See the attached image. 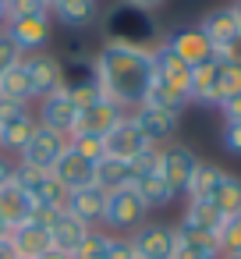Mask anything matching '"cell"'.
<instances>
[{"instance_id":"cell-1","label":"cell","mask_w":241,"mask_h":259,"mask_svg":"<svg viewBox=\"0 0 241 259\" xmlns=\"http://www.w3.org/2000/svg\"><path fill=\"white\" fill-rule=\"evenodd\" d=\"M96 75H100V89L110 103H117L121 110H135L142 107L156 68H153V50H138V47H121V43H103L96 54Z\"/></svg>"},{"instance_id":"cell-2","label":"cell","mask_w":241,"mask_h":259,"mask_svg":"<svg viewBox=\"0 0 241 259\" xmlns=\"http://www.w3.org/2000/svg\"><path fill=\"white\" fill-rule=\"evenodd\" d=\"M103 43H121V47H138V50H156L160 25L153 22V11L131 8V4H114L103 15Z\"/></svg>"},{"instance_id":"cell-3","label":"cell","mask_w":241,"mask_h":259,"mask_svg":"<svg viewBox=\"0 0 241 259\" xmlns=\"http://www.w3.org/2000/svg\"><path fill=\"white\" fill-rule=\"evenodd\" d=\"M195 167H199V156H195L188 146L167 142V146L160 149V178L167 181V188L174 192V199L188 192V181H191Z\"/></svg>"},{"instance_id":"cell-4","label":"cell","mask_w":241,"mask_h":259,"mask_svg":"<svg viewBox=\"0 0 241 259\" xmlns=\"http://www.w3.org/2000/svg\"><path fill=\"white\" fill-rule=\"evenodd\" d=\"M199 29H202V36L213 43L216 57L227 54V50H234V47L241 43V25H237V15H234L230 4H223V8H209V11L202 15Z\"/></svg>"},{"instance_id":"cell-5","label":"cell","mask_w":241,"mask_h":259,"mask_svg":"<svg viewBox=\"0 0 241 259\" xmlns=\"http://www.w3.org/2000/svg\"><path fill=\"white\" fill-rule=\"evenodd\" d=\"M64 149H68V139L39 124V128L32 132V139L25 142V149L18 153V163H22V167H32V170H50V167L61 160Z\"/></svg>"},{"instance_id":"cell-6","label":"cell","mask_w":241,"mask_h":259,"mask_svg":"<svg viewBox=\"0 0 241 259\" xmlns=\"http://www.w3.org/2000/svg\"><path fill=\"white\" fill-rule=\"evenodd\" d=\"M131 248L138 259H174L177 231L174 224H142L131 231Z\"/></svg>"},{"instance_id":"cell-7","label":"cell","mask_w":241,"mask_h":259,"mask_svg":"<svg viewBox=\"0 0 241 259\" xmlns=\"http://www.w3.org/2000/svg\"><path fill=\"white\" fill-rule=\"evenodd\" d=\"M146 202L138 199L135 188H121V192H110L107 195V213H103V224L107 227H117V231H135L146 224Z\"/></svg>"},{"instance_id":"cell-8","label":"cell","mask_w":241,"mask_h":259,"mask_svg":"<svg viewBox=\"0 0 241 259\" xmlns=\"http://www.w3.org/2000/svg\"><path fill=\"white\" fill-rule=\"evenodd\" d=\"M103 149H107V156H114V160H138L146 149H149V142H146V135L138 132V124L131 121V114H124L107 135H103Z\"/></svg>"},{"instance_id":"cell-9","label":"cell","mask_w":241,"mask_h":259,"mask_svg":"<svg viewBox=\"0 0 241 259\" xmlns=\"http://www.w3.org/2000/svg\"><path fill=\"white\" fill-rule=\"evenodd\" d=\"M4 32H8V39L18 47V54H22V57L46 50V43L54 39L50 18H11V22L4 25Z\"/></svg>"},{"instance_id":"cell-10","label":"cell","mask_w":241,"mask_h":259,"mask_svg":"<svg viewBox=\"0 0 241 259\" xmlns=\"http://www.w3.org/2000/svg\"><path fill=\"white\" fill-rule=\"evenodd\" d=\"M22 61H25V68H29V78H32V93H36V100H43V96L64 89V68H61V57H57V54L39 50V54L22 57Z\"/></svg>"},{"instance_id":"cell-11","label":"cell","mask_w":241,"mask_h":259,"mask_svg":"<svg viewBox=\"0 0 241 259\" xmlns=\"http://www.w3.org/2000/svg\"><path fill=\"white\" fill-rule=\"evenodd\" d=\"M131 121L138 124V132L146 135L149 146H167L177 135V128H181L177 114H167V110H156V107H146V103L131 110Z\"/></svg>"},{"instance_id":"cell-12","label":"cell","mask_w":241,"mask_h":259,"mask_svg":"<svg viewBox=\"0 0 241 259\" xmlns=\"http://www.w3.org/2000/svg\"><path fill=\"white\" fill-rule=\"evenodd\" d=\"M163 47H170L188 68H199V64H206V61H213L216 57V50H213V43L202 36V29L195 25V29H177V32H170L167 39H163Z\"/></svg>"},{"instance_id":"cell-13","label":"cell","mask_w":241,"mask_h":259,"mask_svg":"<svg viewBox=\"0 0 241 259\" xmlns=\"http://www.w3.org/2000/svg\"><path fill=\"white\" fill-rule=\"evenodd\" d=\"M75 103H71V96L64 93V89H57V93H50V96H43L39 100V124L43 128H50V132H57V135H64V139H71V128H75Z\"/></svg>"},{"instance_id":"cell-14","label":"cell","mask_w":241,"mask_h":259,"mask_svg":"<svg viewBox=\"0 0 241 259\" xmlns=\"http://www.w3.org/2000/svg\"><path fill=\"white\" fill-rule=\"evenodd\" d=\"M121 117H124V110L103 96L100 103H92V107H85V110L75 114V128H71V135H100V139H103Z\"/></svg>"},{"instance_id":"cell-15","label":"cell","mask_w":241,"mask_h":259,"mask_svg":"<svg viewBox=\"0 0 241 259\" xmlns=\"http://www.w3.org/2000/svg\"><path fill=\"white\" fill-rule=\"evenodd\" d=\"M50 174L68 188V192H78V188H89L96 181V163H89L85 156H78L71 146L61 153V160L50 167Z\"/></svg>"},{"instance_id":"cell-16","label":"cell","mask_w":241,"mask_h":259,"mask_svg":"<svg viewBox=\"0 0 241 259\" xmlns=\"http://www.w3.org/2000/svg\"><path fill=\"white\" fill-rule=\"evenodd\" d=\"M8 238H11V248H15L18 259H39V255H46L54 248L50 245V231L43 224H36V220H25V224L11 227Z\"/></svg>"},{"instance_id":"cell-17","label":"cell","mask_w":241,"mask_h":259,"mask_svg":"<svg viewBox=\"0 0 241 259\" xmlns=\"http://www.w3.org/2000/svg\"><path fill=\"white\" fill-rule=\"evenodd\" d=\"M32 213H36V202L29 199V192L15 178L8 185H0V220L8 227H18V224L32 220Z\"/></svg>"},{"instance_id":"cell-18","label":"cell","mask_w":241,"mask_h":259,"mask_svg":"<svg viewBox=\"0 0 241 259\" xmlns=\"http://www.w3.org/2000/svg\"><path fill=\"white\" fill-rule=\"evenodd\" d=\"M46 231H50V245H54L57 252H68V255H71V252L85 241V234H89L92 227H89V224H82L78 217H71L68 209H61V213L50 220V227H46Z\"/></svg>"},{"instance_id":"cell-19","label":"cell","mask_w":241,"mask_h":259,"mask_svg":"<svg viewBox=\"0 0 241 259\" xmlns=\"http://www.w3.org/2000/svg\"><path fill=\"white\" fill-rule=\"evenodd\" d=\"M68 213H71V217H78V220H82V224H89V227L103 224V213H107V192H103V188H96V185L71 192V195H68Z\"/></svg>"},{"instance_id":"cell-20","label":"cell","mask_w":241,"mask_h":259,"mask_svg":"<svg viewBox=\"0 0 241 259\" xmlns=\"http://www.w3.org/2000/svg\"><path fill=\"white\" fill-rule=\"evenodd\" d=\"M50 11H54V18L68 32H85L100 18V4H96V0H61V4H54Z\"/></svg>"},{"instance_id":"cell-21","label":"cell","mask_w":241,"mask_h":259,"mask_svg":"<svg viewBox=\"0 0 241 259\" xmlns=\"http://www.w3.org/2000/svg\"><path fill=\"white\" fill-rule=\"evenodd\" d=\"M0 100H11V103H18V107H29V103L36 100L25 61H15L4 75H0Z\"/></svg>"},{"instance_id":"cell-22","label":"cell","mask_w":241,"mask_h":259,"mask_svg":"<svg viewBox=\"0 0 241 259\" xmlns=\"http://www.w3.org/2000/svg\"><path fill=\"white\" fill-rule=\"evenodd\" d=\"M36 128H39V121H36L29 110L15 114V117H8V121H0V149H4V153H22Z\"/></svg>"},{"instance_id":"cell-23","label":"cell","mask_w":241,"mask_h":259,"mask_svg":"<svg viewBox=\"0 0 241 259\" xmlns=\"http://www.w3.org/2000/svg\"><path fill=\"white\" fill-rule=\"evenodd\" d=\"M153 68H156V78H160V82H167V85L188 93V75H191V68H188L170 47L160 43V47L153 50Z\"/></svg>"},{"instance_id":"cell-24","label":"cell","mask_w":241,"mask_h":259,"mask_svg":"<svg viewBox=\"0 0 241 259\" xmlns=\"http://www.w3.org/2000/svg\"><path fill=\"white\" fill-rule=\"evenodd\" d=\"M96 188H103L107 195L110 192H121V188H131L135 185V167L128 160H114V156H103L96 163Z\"/></svg>"},{"instance_id":"cell-25","label":"cell","mask_w":241,"mask_h":259,"mask_svg":"<svg viewBox=\"0 0 241 259\" xmlns=\"http://www.w3.org/2000/svg\"><path fill=\"white\" fill-rule=\"evenodd\" d=\"M188 100L216 107V57L199 64V68H191V75H188Z\"/></svg>"},{"instance_id":"cell-26","label":"cell","mask_w":241,"mask_h":259,"mask_svg":"<svg viewBox=\"0 0 241 259\" xmlns=\"http://www.w3.org/2000/svg\"><path fill=\"white\" fill-rule=\"evenodd\" d=\"M177 227H191V231L220 234V227H223V217L216 213V206H213V202H206V199H188V206H184V217H181V224H177Z\"/></svg>"},{"instance_id":"cell-27","label":"cell","mask_w":241,"mask_h":259,"mask_svg":"<svg viewBox=\"0 0 241 259\" xmlns=\"http://www.w3.org/2000/svg\"><path fill=\"white\" fill-rule=\"evenodd\" d=\"M131 188L138 192V199L146 202V209H163V206H170V202H174V192L167 188V181L160 178V170L135 174V185H131Z\"/></svg>"},{"instance_id":"cell-28","label":"cell","mask_w":241,"mask_h":259,"mask_svg":"<svg viewBox=\"0 0 241 259\" xmlns=\"http://www.w3.org/2000/svg\"><path fill=\"white\" fill-rule=\"evenodd\" d=\"M146 107H156V110H167V114H177L181 117V110L191 103L188 100V93L184 89H174V85H167V82H160V78H153V85H149V93H146V100H142Z\"/></svg>"},{"instance_id":"cell-29","label":"cell","mask_w":241,"mask_h":259,"mask_svg":"<svg viewBox=\"0 0 241 259\" xmlns=\"http://www.w3.org/2000/svg\"><path fill=\"white\" fill-rule=\"evenodd\" d=\"M209 202L216 206V213H220L223 220H227V217H237V213H241V178H234V174L223 170V178L216 181Z\"/></svg>"},{"instance_id":"cell-30","label":"cell","mask_w":241,"mask_h":259,"mask_svg":"<svg viewBox=\"0 0 241 259\" xmlns=\"http://www.w3.org/2000/svg\"><path fill=\"white\" fill-rule=\"evenodd\" d=\"M223 178V170L216 167V163H206V160H199V167H195V174H191V181H188V199H206L209 202V195H213V188H216V181Z\"/></svg>"},{"instance_id":"cell-31","label":"cell","mask_w":241,"mask_h":259,"mask_svg":"<svg viewBox=\"0 0 241 259\" xmlns=\"http://www.w3.org/2000/svg\"><path fill=\"white\" fill-rule=\"evenodd\" d=\"M241 96V64L234 61H216V103Z\"/></svg>"},{"instance_id":"cell-32","label":"cell","mask_w":241,"mask_h":259,"mask_svg":"<svg viewBox=\"0 0 241 259\" xmlns=\"http://www.w3.org/2000/svg\"><path fill=\"white\" fill-rule=\"evenodd\" d=\"M68 146H71L78 156H85L89 163H100V160L107 156V149H103V139H100V135H71V139H68Z\"/></svg>"},{"instance_id":"cell-33","label":"cell","mask_w":241,"mask_h":259,"mask_svg":"<svg viewBox=\"0 0 241 259\" xmlns=\"http://www.w3.org/2000/svg\"><path fill=\"white\" fill-rule=\"evenodd\" d=\"M107 238L110 234H103V231H89L85 241L71 252V259H107Z\"/></svg>"},{"instance_id":"cell-34","label":"cell","mask_w":241,"mask_h":259,"mask_svg":"<svg viewBox=\"0 0 241 259\" xmlns=\"http://www.w3.org/2000/svg\"><path fill=\"white\" fill-rule=\"evenodd\" d=\"M11 18H50L46 0H8V22Z\"/></svg>"},{"instance_id":"cell-35","label":"cell","mask_w":241,"mask_h":259,"mask_svg":"<svg viewBox=\"0 0 241 259\" xmlns=\"http://www.w3.org/2000/svg\"><path fill=\"white\" fill-rule=\"evenodd\" d=\"M64 93L71 96L75 110H85V107H92V103H100V100H103V89H100V82H96V85H78V89H64Z\"/></svg>"},{"instance_id":"cell-36","label":"cell","mask_w":241,"mask_h":259,"mask_svg":"<svg viewBox=\"0 0 241 259\" xmlns=\"http://www.w3.org/2000/svg\"><path fill=\"white\" fill-rule=\"evenodd\" d=\"M107 259H135L131 238H124V234H110V238H107Z\"/></svg>"},{"instance_id":"cell-37","label":"cell","mask_w":241,"mask_h":259,"mask_svg":"<svg viewBox=\"0 0 241 259\" xmlns=\"http://www.w3.org/2000/svg\"><path fill=\"white\" fill-rule=\"evenodd\" d=\"M220 142H223V149H227V153L241 156V121H223Z\"/></svg>"},{"instance_id":"cell-38","label":"cell","mask_w":241,"mask_h":259,"mask_svg":"<svg viewBox=\"0 0 241 259\" xmlns=\"http://www.w3.org/2000/svg\"><path fill=\"white\" fill-rule=\"evenodd\" d=\"M174 259H220V252H213V248H202V245H184V241H177V248H174Z\"/></svg>"},{"instance_id":"cell-39","label":"cell","mask_w":241,"mask_h":259,"mask_svg":"<svg viewBox=\"0 0 241 259\" xmlns=\"http://www.w3.org/2000/svg\"><path fill=\"white\" fill-rule=\"evenodd\" d=\"M15 61H22V54H18V47L8 39V32L0 29V75H4V71H8Z\"/></svg>"},{"instance_id":"cell-40","label":"cell","mask_w":241,"mask_h":259,"mask_svg":"<svg viewBox=\"0 0 241 259\" xmlns=\"http://www.w3.org/2000/svg\"><path fill=\"white\" fill-rule=\"evenodd\" d=\"M216 107H220L223 121H241V96H230V100H223V103H216Z\"/></svg>"},{"instance_id":"cell-41","label":"cell","mask_w":241,"mask_h":259,"mask_svg":"<svg viewBox=\"0 0 241 259\" xmlns=\"http://www.w3.org/2000/svg\"><path fill=\"white\" fill-rule=\"evenodd\" d=\"M11 178H15V163H11L4 153H0V185H8Z\"/></svg>"},{"instance_id":"cell-42","label":"cell","mask_w":241,"mask_h":259,"mask_svg":"<svg viewBox=\"0 0 241 259\" xmlns=\"http://www.w3.org/2000/svg\"><path fill=\"white\" fill-rule=\"evenodd\" d=\"M124 4H131V8H142V11H153V8H160L163 0H124Z\"/></svg>"},{"instance_id":"cell-43","label":"cell","mask_w":241,"mask_h":259,"mask_svg":"<svg viewBox=\"0 0 241 259\" xmlns=\"http://www.w3.org/2000/svg\"><path fill=\"white\" fill-rule=\"evenodd\" d=\"M0 259H18L15 248H11V238H0Z\"/></svg>"},{"instance_id":"cell-44","label":"cell","mask_w":241,"mask_h":259,"mask_svg":"<svg viewBox=\"0 0 241 259\" xmlns=\"http://www.w3.org/2000/svg\"><path fill=\"white\" fill-rule=\"evenodd\" d=\"M39 259H71V255H68V252H57V248H50V252H46V255H39Z\"/></svg>"},{"instance_id":"cell-45","label":"cell","mask_w":241,"mask_h":259,"mask_svg":"<svg viewBox=\"0 0 241 259\" xmlns=\"http://www.w3.org/2000/svg\"><path fill=\"white\" fill-rule=\"evenodd\" d=\"M8 25V0H0V29Z\"/></svg>"},{"instance_id":"cell-46","label":"cell","mask_w":241,"mask_h":259,"mask_svg":"<svg viewBox=\"0 0 241 259\" xmlns=\"http://www.w3.org/2000/svg\"><path fill=\"white\" fill-rule=\"evenodd\" d=\"M220 259H241V248L237 252H220Z\"/></svg>"},{"instance_id":"cell-47","label":"cell","mask_w":241,"mask_h":259,"mask_svg":"<svg viewBox=\"0 0 241 259\" xmlns=\"http://www.w3.org/2000/svg\"><path fill=\"white\" fill-rule=\"evenodd\" d=\"M230 8H234V15H237V25H241V0H234Z\"/></svg>"},{"instance_id":"cell-48","label":"cell","mask_w":241,"mask_h":259,"mask_svg":"<svg viewBox=\"0 0 241 259\" xmlns=\"http://www.w3.org/2000/svg\"><path fill=\"white\" fill-rule=\"evenodd\" d=\"M8 234H11V227H8L4 220H0V238H8Z\"/></svg>"},{"instance_id":"cell-49","label":"cell","mask_w":241,"mask_h":259,"mask_svg":"<svg viewBox=\"0 0 241 259\" xmlns=\"http://www.w3.org/2000/svg\"><path fill=\"white\" fill-rule=\"evenodd\" d=\"M54 4H61V0H46V8H54Z\"/></svg>"},{"instance_id":"cell-50","label":"cell","mask_w":241,"mask_h":259,"mask_svg":"<svg viewBox=\"0 0 241 259\" xmlns=\"http://www.w3.org/2000/svg\"><path fill=\"white\" fill-rule=\"evenodd\" d=\"M135 259H138V255H135Z\"/></svg>"}]
</instances>
